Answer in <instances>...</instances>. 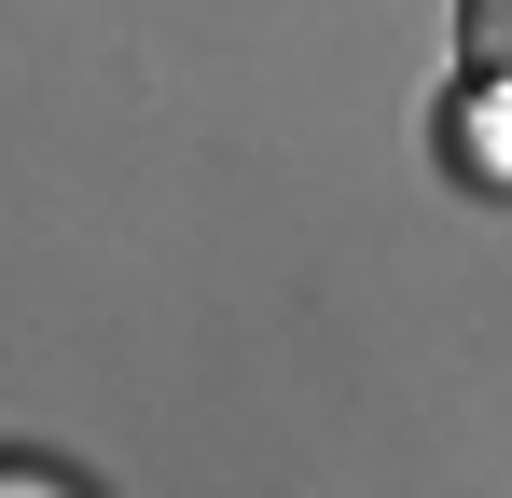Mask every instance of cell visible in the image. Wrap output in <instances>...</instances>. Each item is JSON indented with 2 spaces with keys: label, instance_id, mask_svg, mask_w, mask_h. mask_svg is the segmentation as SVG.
I'll list each match as a JSON object with an SVG mask.
<instances>
[{
  "label": "cell",
  "instance_id": "2",
  "mask_svg": "<svg viewBox=\"0 0 512 498\" xmlns=\"http://www.w3.org/2000/svg\"><path fill=\"white\" fill-rule=\"evenodd\" d=\"M457 70L512 83V0H457Z\"/></svg>",
  "mask_w": 512,
  "mask_h": 498
},
{
  "label": "cell",
  "instance_id": "1",
  "mask_svg": "<svg viewBox=\"0 0 512 498\" xmlns=\"http://www.w3.org/2000/svg\"><path fill=\"white\" fill-rule=\"evenodd\" d=\"M443 166H457V180H485V194H512V83L471 70V97L443 111Z\"/></svg>",
  "mask_w": 512,
  "mask_h": 498
}]
</instances>
